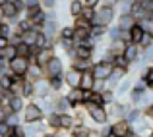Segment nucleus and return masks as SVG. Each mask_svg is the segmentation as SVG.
Segmentation results:
<instances>
[{
    "label": "nucleus",
    "instance_id": "obj_1",
    "mask_svg": "<svg viewBox=\"0 0 153 137\" xmlns=\"http://www.w3.org/2000/svg\"><path fill=\"white\" fill-rule=\"evenodd\" d=\"M83 108H85L87 118H89V122H91L93 127H101L105 124H108L105 106H97V104H93V102H83Z\"/></svg>",
    "mask_w": 153,
    "mask_h": 137
},
{
    "label": "nucleus",
    "instance_id": "obj_2",
    "mask_svg": "<svg viewBox=\"0 0 153 137\" xmlns=\"http://www.w3.org/2000/svg\"><path fill=\"white\" fill-rule=\"evenodd\" d=\"M128 110H130V102H128L126 99L114 100L112 104H105V112H107L108 124H111V122H116V120H124V116H126Z\"/></svg>",
    "mask_w": 153,
    "mask_h": 137
},
{
    "label": "nucleus",
    "instance_id": "obj_3",
    "mask_svg": "<svg viewBox=\"0 0 153 137\" xmlns=\"http://www.w3.org/2000/svg\"><path fill=\"white\" fill-rule=\"evenodd\" d=\"M45 114H43L41 106L35 100H27L25 106L22 110V122L23 124H35V122H43Z\"/></svg>",
    "mask_w": 153,
    "mask_h": 137
},
{
    "label": "nucleus",
    "instance_id": "obj_4",
    "mask_svg": "<svg viewBox=\"0 0 153 137\" xmlns=\"http://www.w3.org/2000/svg\"><path fill=\"white\" fill-rule=\"evenodd\" d=\"M114 19H116V10H114V8L99 6L97 10H95V19H93V23H97V25L111 27V25H114Z\"/></svg>",
    "mask_w": 153,
    "mask_h": 137
},
{
    "label": "nucleus",
    "instance_id": "obj_5",
    "mask_svg": "<svg viewBox=\"0 0 153 137\" xmlns=\"http://www.w3.org/2000/svg\"><path fill=\"white\" fill-rule=\"evenodd\" d=\"M138 81V74H134V71H128L126 74V77L122 79V81L116 85V89H114V95H116V100H122V99H126V95L132 91V87H134V83Z\"/></svg>",
    "mask_w": 153,
    "mask_h": 137
},
{
    "label": "nucleus",
    "instance_id": "obj_6",
    "mask_svg": "<svg viewBox=\"0 0 153 137\" xmlns=\"http://www.w3.org/2000/svg\"><path fill=\"white\" fill-rule=\"evenodd\" d=\"M64 70H66V66H64V60L60 58V56H52L49 60V64H47L45 68H43V74H45V77H58V75L64 74Z\"/></svg>",
    "mask_w": 153,
    "mask_h": 137
},
{
    "label": "nucleus",
    "instance_id": "obj_7",
    "mask_svg": "<svg viewBox=\"0 0 153 137\" xmlns=\"http://www.w3.org/2000/svg\"><path fill=\"white\" fill-rule=\"evenodd\" d=\"M29 64L31 62L27 58H19V56H16L14 60H10V62H8V74H10V75H16V77H25Z\"/></svg>",
    "mask_w": 153,
    "mask_h": 137
},
{
    "label": "nucleus",
    "instance_id": "obj_8",
    "mask_svg": "<svg viewBox=\"0 0 153 137\" xmlns=\"http://www.w3.org/2000/svg\"><path fill=\"white\" fill-rule=\"evenodd\" d=\"M111 71H112V64L93 62V66H91V75H93V79H97V81H107Z\"/></svg>",
    "mask_w": 153,
    "mask_h": 137
},
{
    "label": "nucleus",
    "instance_id": "obj_9",
    "mask_svg": "<svg viewBox=\"0 0 153 137\" xmlns=\"http://www.w3.org/2000/svg\"><path fill=\"white\" fill-rule=\"evenodd\" d=\"M151 131H153V124L149 122V120H146V118H142L140 122H136V124L130 126V133L138 135V137H147Z\"/></svg>",
    "mask_w": 153,
    "mask_h": 137
},
{
    "label": "nucleus",
    "instance_id": "obj_10",
    "mask_svg": "<svg viewBox=\"0 0 153 137\" xmlns=\"http://www.w3.org/2000/svg\"><path fill=\"white\" fill-rule=\"evenodd\" d=\"M62 79H64V85L66 89H79V79H82V74L72 68H66L62 74Z\"/></svg>",
    "mask_w": 153,
    "mask_h": 137
},
{
    "label": "nucleus",
    "instance_id": "obj_11",
    "mask_svg": "<svg viewBox=\"0 0 153 137\" xmlns=\"http://www.w3.org/2000/svg\"><path fill=\"white\" fill-rule=\"evenodd\" d=\"M130 135V124L126 120L111 122V137H128Z\"/></svg>",
    "mask_w": 153,
    "mask_h": 137
},
{
    "label": "nucleus",
    "instance_id": "obj_12",
    "mask_svg": "<svg viewBox=\"0 0 153 137\" xmlns=\"http://www.w3.org/2000/svg\"><path fill=\"white\" fill-rule=\"evenodd\" d=\"M51 87H49V81L47 77L39 79V81L33 83V100H39V99H45L47 95H51Z\"/></svg>",
    "mask_w": 153,
    "mask_h": 137
},
{
    "label": "nucleus",
    "instance_id": "obj_13",
    "mask_svg": "<svg viewBox=\"0 0 153 137\" xmlns=\"http://www.w3.org/2000/svg\"><path fill=\"white\" fill-rule=\"evenodd\" d=\"M54 56V48H41V50H37V54L33 56V62L31 64H35V66H39L43 70V68L49 64V60Z\"/></svg>",
    "mask_w": 153,
    "mask_h": 137
},
{
    "label": "nucleus",
    "instance_id": "obj_14",
    "mask_svg": "<svg viewBox=\"0 0 153 137\" xmlns=\"http://www.w3.org/2000/svg\"><path fill=\"white\" fill-rule=\"evenodd\" d=\"M23 131H25V137H41L49 130L45 127L43 122H35V124H23Z\"/></svg>",
    "mask_w": 153,
    "mask_h": 137
},
{
    "label": "nucleus",
    "instance_id": "obj_15",
    "mask_svg": "<svg viewBox=\"0 0 153 137\" xmlns=\"http://www.w3.org/2000/svg\"><path fill=\"white\" fill-rule=\"evenodd\" d=\"M140 56H142V48H140L138 45H126V48H124V54H122V58L126 60L128 64H136L140 60Z\"/></svg>",
    "mask_w": 153,
    "mask_h": 137
},
{
    "label": "nucleus",
    "instance_id": "obj_16",
    "mask_svg": "<svg viewBox=\"0 0 153 137\" xmlns=\"http://www.w3.org/2000/svg\"><path fill=\"white\" fill-rule=\"evenodd\" d=\"M25 102H27V100H23L22 96L12 95L10 99L6 100V104H4V106H6L8 110L12 112V114H22V110H23V106H25Z\"/></svg>",
    "mask_w": 153,
    "mask_h": 137
},
{
    "label": "nucleus",
    "instance_id": "obj_17",
    "mask_svg": "<svg viewBox=\"0 0 153 137\" xmlns=\"http://www.w3.org/2000/svg\"><path fill=\"white\" fill-rule=\"evenodd\" d=\"M114 25L118 27L120 31H130L132 27L136 25V19L132 18L130 14H124V15H116V19H114Z\"/></svg>",
    "mask_w": 153,
    "mask_h": 137
},
{
    "label": "nucleus",
    "instance_id": "obj_18",
    "mask_svg": "<svg viewBox=\"0 0 153 137\" xmlns=\"http://www.w3.org/2000/svg\"><path fill=\"white\" fill-rule=\"evenodd\" d=\"M91 66H93V60H82V58H74L70 60V66L72 70L79 71V74H85V71H91Z\"/></svg>",
    "mask_w": 153,
    "mask_h": 137
},
{
    "label": "nucleus",
    "instance_id": "obj_19",
    "mask_svg": "<svg viewBox=\"0 0 153 137\" xmlns=\"http://www.w3.org/2000/svg\"><path fill=\"white\" fill-rule=\"evenodd\" d=\"M62 95L66 96L68 100H70L72 108L83 104V91H82V89H66V93H62Z\"/></svg>",
    "mask_w": 153,
    "mask_h": 137
},
{
    "label": "nucleus",
    "instance_id": "obj_20",
    "mask_svg": "<svg viewBox=\"0 0 153 137\" xmlns=\"http://www.w3.org/2000/svg\"><path fill=\"white\" fill-rule=\"evenodd\" d=\"M54 112L56 114H70L72 112V104H70V100H68L64 95H58L56 104H54Z\"/></svg>",
    "mask_w": 153,
    "mask_h": 137
},
{
    "label": "nucleus",
    "instance_id": "obj_21",
    "mask_svg": "<svg viewBox=\"0 0 153 137\" xmlns=\"http://www.w3.org/2000/svg\"><path fill=\"white\" fill-rule=\"evenodd\" d=\"M45 77V74H43V70L39 66H35V64H29V68H27V74H25V79L31 83L39 81V79Z\"/></svg>",
    "mask_w": 153,
    "mask_h": 137
},
{
    "label": "nucleus",
    "instance_id": "obj_22",
    "mask_svg": "<svg viewBox=\"0 0 153 137\" xmlns=\"http://www.w3.org/2000/svg\"><path fill=\"white\" fill-rule=\"evenodd\" d=\"M82 12H83V2L82 0H70V4H68V15H70V19L79 18Z\"/></svg>",
    "mask_w": 153,
    "mask_h": 137
},
{
    "label": "nucleus",
    "instance_id": "obj_23",
    "mask_svg": "<svg viewBox=\"0 0 153 137\" xmlns=\"http://www.w3.org/2000/svg\"><path fill=\"white\" fill-rule=\"evenodd\" d=\"M37 33L39 31H35L33 27L27 31H23V33H19V39H22V45L25 46H35V39H37Z\"/></svg>",
    "mask_w": 153,
    "mask_h": 137
},
{
    "label": "nucleus",
    "instance_id": "obj_24",
    "mask_svg": "<svg viewBox=\"0 0 153 137\" xmlns=\"http://www.w3.org/2000/svg\"><path fill=\"white\" fill-rule=\"evenodd\" d=\"M143 118V112H142V108H138V106H130V110L126 112V116H124V120H126L128 124H136V122H140V120Z\"/></svg>",
    "mask_w": 153,
    "mask_h": 137
},
{
    "label": "nucleus",
    "instance_id": "obj_25",
    "mask_svg": "<svg viewBox=\"0 0 153 137\" xmlns=\"http://www.w3.org/2000/svg\"><path fill=\"white\" fill-rule=\"evenodd\" d=\"M47 81H49V87H51V91H52V93H56V95H62V91L66 89V85H64V79H62V75H58V77H49Z\"/></svg>",
    "mask_w": 153,
    "mask_h": 137
},
{
    "label": "nucleus",
    "instance_id": "obj_26",
    "mask_svg": "<svg viewBox=\"0 0 153 137\" xmlns=\"http://www.w3.org/2000/svg\"><path fill=\"white\" fill-rule=\"evenodd\" d=\"M124 48H126V43H122L120 39H118V41H111V43L107 45V50L111 52L114 58H116V56H122V54H124Z\"/></svg>",
    "mask_w": 153,
    "mask_h": 137
},
{
    "label": "nucleus",
    "instance_id": "obj_27",
    "mask_svg": "<svg viewBox=\"0 0 153 137\" xmlns=\"http://www.w3.org/2000/svg\"><path fill=\"white\" fill-rule=\"evenodd\" d=\"M107 29H108V27H103V25H97V23H93V25H91V31H89V37L93 39V41L107 39Z\"/></svg>",
    "mask_w": 153,
    "mask_h": 137
},
{
    "label": "nucleus",
    "instance_id": "obj_28",
    "mask_svg": "<svg viewBox=\"0 0 153 137\" xmlns=\"http://www.w3.org/2000/svg\"><path fill=\"white\" fill-rule=\"evenodd\" d=\"M93 75H91V71H85V74H82V79H79V89L82 91H91L93 89Z\"/></svg>",
    "mask_w": 153,
    "mask_h": 137
},
{
    "label": "nucleus",
    "instance_id": "obj_29",
    "mask_svg": "<svg viewBox=\"0 0 153 137\" xmlns=\"http://www.w3.org/2000/svg\"><path fill=\"white\" fill-rule=\"evenodd\" d=\"M74 126H76V120L72 114H60V130L70 131Z\"/></svg>",
    "mask_w": 153,
    "mask_h": 137
},
{
    "label": "nucleus",
    "instance_id": "obj_30",
    "mask_svg": "<svg viewBox=\"0 0 153 137\" xmlns=\"http://www.w3.org/2000/svg\"><path fill=\"white\" fill-rule=\"evenodd\" d=\"M128 35H130V45H138L140 39H142V35H143V29L138 25V23H136V25L128 31Z\"/></svg>",
    "mask_w": 153,
    "mask_h": 137
},
{
    "label": "nucleus",
    "instance_id": "obj_31",
    "mask_svg": "<svg viewBox=\"0 0 153 137\" xmlns=\"http://www.w3.org/2000/svg\"><path fill=\"white\" fill-rule=\"evenodd\" d=\"M89 126H74L70 130V137H89Z\"/></svg>",
    "mask_w": 153,
    "mask_h": 137
},
{
    "label": "nucleus",
    "instance_id": "obj_32",
    "mask_svg": "<svg viewBox=\"0 0 153 137\" xmlns=\"http://www.w3.org/2000/svg\"><path fill=\"white\" fill-rule=\"evenodd\" d=\"M72 37H74V27H72V23H68V25H62L58 31V39H66V41H72Z\"/></svg>",
    "mask_w": 153,
    "mask_h": 137
},
{
    "label": "nucleus",
    "instance_id": "obj_33",
    "mask_svg": "<svg viewBox=\"0 0 153 137\" xmlns=\"http://www.w3.org/2000/svg\"><path fill=\"white\" fill-rule=\"evenodd\" d=\"M4 122H6L10 127H16V126H22V124H23L22 122V114H12V112H10V114H6Z\"/></svg>",
    "mask_w": 153,
    "mask_h": 137
},
{
    "label": "nucleus",
    "instance_id": "obj_34",
    "mask_svg": "<svg viewBox=\"0 0 153 137\" xmlns=\"http://www.w3.org/2000/svg\"><path fill=\"white\" fill-rule=\"evenodd\" d=\"M91 25H93V23H91V21H85L83 18H76V19H72V27H76V29L91 31Z\"/></svg>",
    "mask_w": 153,
    "mask_h": 137
},
{
    "label": "nucleus",
    "instance_id": "obj_35",
    "mask_svg": "<svg viewBox=\"0 0 153 137\" xmlns=\"http://www.w3.org/2000/svg\"><path fill=\"white\" fill-rule=\"evenodd\" d=\"M12 35H14V27H12L8 21H2L0 23V37L2 39H10Z\"/></svg>",
    "mask_w": 153,
    "mask_h": 137
},
{
    "label": "nucleus",
    "instance_id": "obj_36",
    "mask_svg": "<svg viewBox=\"0 0 153 137\" xmlns=\"http://www.w3.org/2000/svg\"><path fill=\"white\" fill-rule=\"evenodd\" d=\"M120 33H122V31H120L116 25H111L107 29V41L108 43H111V41H118V39H120Z\"/></svg>",
    "mask_w": 153,
    "mask_h": 137
},
{
    "label": "nucleus",
    "instance_id": "obj_37",
    "mask_svg": "<svg viewBox=\"0 0 153 137\" xmlns=\"http://www.w3.org/2000/svg\"><path fill=\"white\" fill-rule=\"evenodd\" d=\"M0 56H2V58H6L8 62H10V60H14L16 56H18V52H16V46H14V45H8L2 52H0Z\"/></svg>",
    "mask_w": 153,
    "mask_h": 137
},
{
    "label": "nucleus",
    "instance_id": "obj_38",
    "mask_svg": "<svg viewBox=\"0 0 153 137\" xmlns=\"http://www.w3.org/2000/svg\"><path fill=\"white\" fill-rule=\"evenodd\" d=\"M101 96H103V104H112L116 100V95H114V91H111V89H105L101 93Z\"/></svg>",
    "mask_w": 153,
    "mask_h": 137
},
{
    "label": "nucleus",
    "instance_id": "obj_39",
    "mask_svg": "<svg viewBox=\"0 0 153 137\" xmlns=\"http://www.w3.org/2000/svg\"><path fill=\"white\" fill-rule=\"evenodd\" d=\"M151 45H153L151 35H149V33H143V35H142V39H140V43H138V46L143 50V48H147V46H151Z\"/></svg>",
    "mask_w": 153,
    "mask_h": 137
},
{
    "label": "nucleus",
    "instance_id": "obj_40",
    "mask_svg": "<svg viewBox=\"0 0 153 137\" xmlns=\"http://www.w3.org/2000/svg\"><path fill=\"white\" fill-rule=\"evenodd\" d=\"M79 18H83L85 21H91V23H93V19H95V10L83 6V12H82V15H79Z\"/></svg>",
    "mask_w": 153,
    "mask_h": 137
},
{
    "label": "nucleus",
    "instance_id": "obj_41",
    "mask_svg": "<svg viewBox=\"0 0 153 137\" xmlns=\"http://www.w3.org/2000/svg\"><path fill=\"white\" fill-rule=\"evenodd\" d=\"M39 6H41V10H45V12L54 10L56 8V0H39Z\"/></svg>",
    "mask_w": 153,
    "mask_h": 137
},
{
    "label": "nucleus",
    "instance_id": "obj_42",
    "mask_svg": "<svg viewBox=\"0 0 153 137\" xmlns=\"http://www.w3.org/2000/svg\"><path fill=\"white\" fill-rule=\"evenodd\" d=\"M142 112H143V118L149 120V122L153 124V104H149V106H146V108H142Z\"/></svg>",
    "mask_w": 153,
    "mask_h": 137
},
{
    "label": "nucleus",
    "instance_id": "obj_43",
    "mask_svg": "<svg viewBox=\"0 0 153 137\" xmlns=\"http://www.w3.org/2000/svg\"><path fill=\"white\" fill-rule=\"evenodd\" d=\"M83 6L85 8H91V10H97L99 6H101V0H82Z\"/></svg>",
    "mask_w": 153,
    "mask_h": 137
},
{
    "label": "nucleus",
    "instance_id": "obj_44",
    "mask_svg": "<svg viewBox=\"0 0 153 137\" xmlns=\"http://www.w3.org/2000/svg\"><path fill=\"white\" fill-rule=\"evenodd\" d=\"M105 89H107V83L105 81H97V79H95V83H93V93H103Z\"/></svg>",
    "mask_w": 153,
    "mask_h": 137
},
{
    "label": "nucleus",
    "instance_id": "obj_45",
    "mask_svg": "<svg viewBox=\"0 0 153 137\" xmlns=\"http://www.w3.org/2000/svg\"><path fill=\"white\" fill-rule=\"evenodd\" d=\"M10 131H12V127L8 126L6 122L0 124V137H8V135H10Z\"/></svg>",
    "mask_w": 153,
    "mask_h": 137
},
{
    "label": "nucleus",
    "instance_id": "obj_46",
    "mask_svg": "<svg viewBox=\"0 0 153 137\" xmlns=\"http://www.w3.org/2000/svg\"><path fill=\"white\" fill-rule=\"evenodd\" d=\"M39 6V0H23V8L29 10V8H37Z\"/></svg>",
    "mask_w": 153,
    "mask_h": 137
},
{
    "label": "nucleus",
    "instance_id": "obj_47",
    "mask_svg": "<svg viewBox=\"0 0 153 137\" xmlns=\"http://www.w3.org/2000/svg\"><path fill=\"white\" fill-rule=\"evenodd\" d=\"M6 71H8V60L0 56V74H6Z\"/></svg>",
    "mask_w": 153,
    "mask_h": 137
},
{
    "label": "nucleus",
    "instance_id": "obj_48",
    "mask_svg": "<svg viewBox=\"0 0 153 137\" xmlns=\"http://www.w3.org/2000/svg\"><path fill=\"white\" fill-rule=\"evenodd\" d=\"M91 99V91H83V102H89Z\"/></svg>",
    "mask_w": 153,
    "mask_h": 137
},
{
    "label": "nucleus",
    "instance_id": "obj_49",
    "mask_svg": "<svg viewBox=\"0 0 153 137\" xmlns=\"http://www.w3.org/2000/svg\"><path fill=\"white\" fill-rule=\"evenodd\" d=\"M147 137H153V131H151V133H149V135H147Z\"/></svg>",
    "mask_w": 153,
    "mask_h": 137
},
{
    "label": "nucleus",
    "instance_id": "obj_50",
    "mask_svg": "<svg viewBox=\"0 0 153 137\" xmlns=\"http://www.w3.org/2000/svg\"><path fill=\"white\" fill-rule=\"evenodd\" d=\"M151 66H153V62H151Z\"/></svg>",
    "mask_w": 153,
    "mask_h": 137
},
{
    "label": "nucleus",
    "instance_id": "obj_51",
    "mask_svg": "<svg viewBox=\"0 0 153 137\" xmlns=\"http://www.w3.org/2000/svg\"><path fill=\"white\" fill-rule=\"evenodd\" d=\"M128 137H130V135H128Z\"/></svg>",
    "mask_w": 153,
    "mask_h": 137
}]
</instances>
